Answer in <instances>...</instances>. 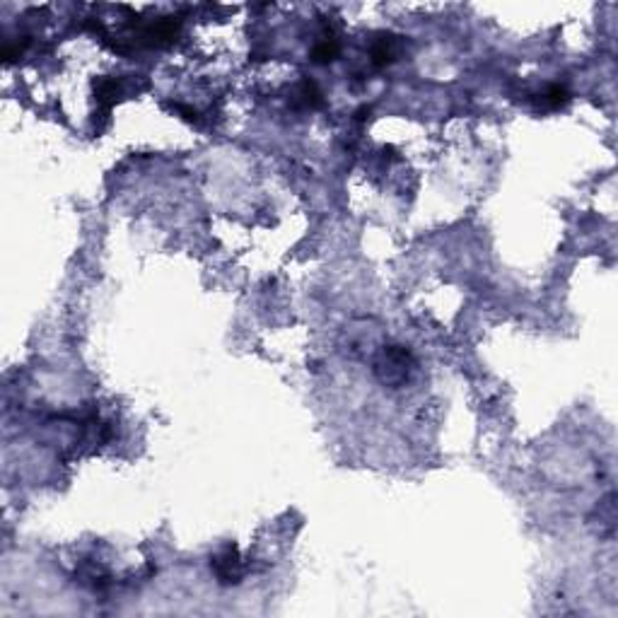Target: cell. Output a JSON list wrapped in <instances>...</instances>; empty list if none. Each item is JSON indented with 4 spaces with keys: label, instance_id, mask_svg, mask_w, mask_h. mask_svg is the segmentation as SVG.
<instances>
[{
    "label": "cell",
    "instance_id": "obj_4",
    "mask_svg": "<svg viewBox=\"0 0 618 618\" xmlns=\"http://www.w3.org/2000/svg\"><path fill=\"white\" fill-rule=\"evenodd\" d=\"M314 61L316 63H328V61H333L338 56V44L333 42V39H326V42H321L319 47L314 49Z\"/></svg>",
    "mask_w": 618,
    "mask_h": 618
},
{
    "label": "cell",
    "instance_id": "obj_1",
    "mask_svg": "<svg viewBox=\"0 0 618 618\" xmlns=\"http://www.w3.org/2000/svg\"><path fill=\"white\" fill-rule=\"evenodd\" d=\"M379 379L389 387H401L408 379V370H411V353L401 345H389L382 350V355L374 362Z\"/></svg>",
    "mask_w": 618,
    "mask_h": 618
},
{
    "label": "cell",
    "instance_id": "obj_3",
    "mask_svg": "<svg viewBox=\"0 0 618 618\" xmlns=\"http://www.w3.org/2000/svg\"><path fill=\"white\" fill-rule=\"evenodd\" d=\"M396 58V42L389 34H382L377 42L372 44V63L374 66H387Z\"/></svg>",
    "mask_w": 618,
    "mask_h": 618
},
{
    "label": "cell",
    "instance_id": "obj_5",
    "mask_svg": "<svg viewBox=\"0 0 618 618\" xmlns=\"http://www.w3.org/2000/svg\"><path fill=\"white\" fill-rule=\"evenodd\" d=\"M570 94L565 87H560V85H553V87L546 89V94H543V101H546L548 106H553V109H558V106L568 104Z\"/></svg>",
    "mask_w": 618,
    "mask_h": 618
},
{
    "label": "cell",
    "instance_id": "obj_2",
    "mask_svg": "<svg viewBox=\"0 0 618 618\" xmlns=\"http://www.w3.org/2000/svg\"><path fill=\"white\" fill-rule=\"evenodd\" d=\"M211 568L218 577L220 585H240L242 575H245V568H242L240 553H237L235 546L223 548L215 558L211 560Z\"/></svg>",
    "mask_w": 618,
    "mask_h": 618
}]
</instances>
